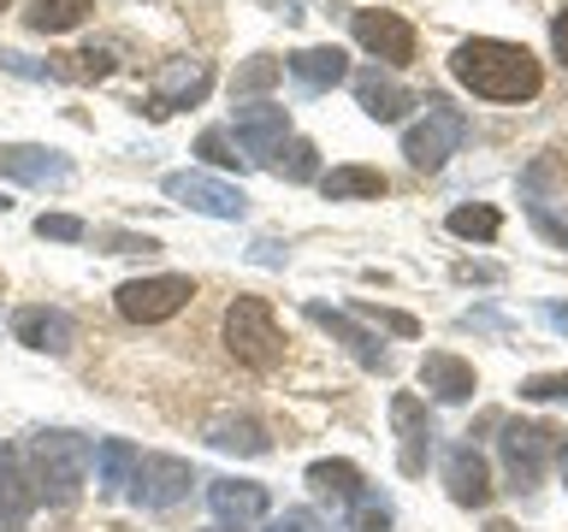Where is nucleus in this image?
Instances as JSON below:
<instances>
[{
  "label": "nucleus",
  "instance_id": "f257e3e1",
  "mask_svg": "<svg viewBox=\"0 0 568 532\" xmlns=\"http://www.w3.org/2000/svg\"><path fill=\"white\" fill-rule=\"evenodd\" d=\"M450 71L456 83H468L474 95L486 101H532L539 95V60L521 48V42H497V35H474L450 53Z\"/></svg>",
  "mask_w": 568,
  "mask_h": 532
},
{
  "label": "nucleus",
  "instance_id": "f03ea898",
  "mask_svg": "<svg viewBox=\"0 0 568 532\" xmlns=\"http://www.w3.org/2000/svg\"><path fill=\"white\" fill-rule=\"evenodd\" d=\"M89 461H95V450H89V438L78 432H36L30 438V468H36V497H48V503H78L83 485H89Z\"/></svg>",
  "mask_w": 568,
  "mask_h": 532
},
{
  "label": "nucleus",
  "instance_id": "7ed1b4c3",
  "mask_svg": "<svg viewBox=\"0 0 568 532\" xmlns=\"http://www.w3.org/2000/svg\"><path fill=\"white\" fill-rule=\"evenodd\" d=\"M225 349H231V361L248 367V372H273L284 361V331H278V319L261 296H237L225 308Z\"/></svg>",
  "mask_w": 568,
  "mask_h": 532
},
{
  "label": "nucleus",
  "instance_id": "20e7f679",
  "mask_svg": "<svg viewBox=\"0 0 568 532\" xmlns=\"http://www.w3.org/2000/svg\"><path fill=\"white\" fill-rule=\"evenodd\" d=\"M497 450H504V468H509V485L515 491H532L545 473V461L562 450V432L545 420H504V438H497Z\"/></svg>",
  "mask_w": 568,
  "mask_h": 532
},
{
  "label": "nucleus",
  "instance_id": "39448f33",
  "mask_svg": "<svg viewBox=\"0 0 568 532\" xmlns=\"http://www.w3.org/2000/svg\"><path fill=\"white\" fill-rule=\"evenodd\" d=\"M462 142H468V119H462L456 106H444V101H426V119L403 136V154H408L415 172H438Z\"/></svg>",
  "mask_w": 568,
  "mask_h": 532
},
{
  "label": "nucleus",
  "instance_id": "423d86ee",
  "mask_svg": "<svg viewBox=\"0 0 568 532\" xmlns=\"http://www.w3.org/2000/svg\"><path fill=\"white\" fill-rule=\"evenodd\" d=\"M190 296H195V284L184 273H160V278H131V284H119V314L124 319H136V326H160V319H172L178 308H190Z\"/></svg>",
  "mask_w": 568,
  "mask_h": 532
},
{
  "label": "nucleus",
  "instance_id": "0eeeda50",
  "mask_svg": "<svg viewBox=\"0 0 568 532\" xmlns=\"http://www.w3.org/2000/svg\"><path fill=\"white\" fill-rule=\"evenodd\" d=\"M160 190H166L178 207L207 213V219H243V213H248V195L237 184L207 177V172H166V184H160Z\"/></svg>",
  "mask_w": 568,
  "mask_h": 532
},
{
  "label": "nucleus",
  "instance_id": "6e6552de",
  "mask_svg": "<svg viewBox=\"0 0 568 532\" xmlns=\"http://www.w3.org/2000/svg\"><path fill=\"white\" fill-rule=\"evenodd\" d=\"M213 89V71H207V60H166L154 71V95H149V106L142 113L149 119H166V113H178V106H195Z\"/></svg>",
  "mask_w": 568,
  "mask_h": 532
},
{
  "label": "nucleus",
  "instance_id": "1a4fd4ad",
  "mask_svg": "<svg viewBox=\"0 0 568 532\" xmlns=\"http://www.w3.org/2000/svg\"><path fill=\"white\" fill-rule=\"evenodd\" d=\"M190 485H195V468L178 456H142L131 473V497L142 509H172L178 497H190Z\"/></svg>",
  "mask_w": 568,
  "mask_h": 532
},
{
  "label": "nucleus",
  "instance_id": "9d476101",
  "mask_svg": "<svg viewBox=\"0 0 568 532\" xmlns=\"http://www.w3.org/2000/svg\"><path fill=\"white\" fill-rule=\"evenodd\" d=\"M390 426H397V468L408 473V479H420L426 473V456H433V415H426V402L420 397H408V390H397L390 397Z\"/></svg>",
  "mask_w": 568,
  "mask_h": 532
},
{
  "label": "nucleus",
  "instance_id": "9b49d317",
  "mask_svg": "<svg viewBox=\"0 0 568 532\" xmlns=\"http://www.w3.org/2000/svg\"><path fill=\"white\" fill-rule=\"evenodd\" d=\"M284 136H291V119H284V106H273V101H248V106H237V149H243V160H255V166H273V154L284 149Z\"/></svg>",
  "mask_w": 568,
  "mask_h": 532
},
{
  "label": "nucleus",
  "instance_id": "f8f14e48",
  "mask_svg": "<svg viewBox=\"0 0 568 532\" xmlns=\"http://www.w3.org/2000/svg\"><path fill=\"white\" fill-rule=\"evenodd\" d=\"M12 337L24 349H42V355H65L78 344V319L65 308H48V301H30V308L12 314Z\"/></svg>",
  "mask_w": 568,
  "mask_h": 532
},
{
  "label": "nucleus",
  "instance_id": "ddd939ff",
  "mask_svg": "<svg viewBox=\"0 0 568 532\" xmlns=\"http://www.w3.org/2000/svg\"><path fill=\"white\" fill-rule=\"evenodd\" d=\"M355 42L367 53H379L385 65H408L415 60V24H408L403 12H355Z\"/></svg>",
  "mask_w": 568,
  "mask_h": 532
},
{
  "label": "nucleus",
  "instance_id": "4468645a",
  "mask_svg": "<svg viewBox=\"0 0 568 532\" xmlns=\"http://www.w3.org/2000/svg\"><path fill=\"white\" fill-rule=\"evenodd\" d=\"M444 485H450V503L486 509L491 503V468H486V456H479L474 443H456V450L444 456Z\"/></svg>",
  "mask_w": 568,
  "mask_h": 532
},
{
  "label": "nucleus",
  "instance_id": "2eb2a0df",
  "mask_svg": "<svg viewBox=\"0 0 568 532\" xmlns=\"http://www.w3.org/2000/svg\"><path fill=\"white\" fill-rule=\"evenodd\" d=\"M207 509L220 526H255L266 514V485H255V479H213L207 485Z\"/></svg>",
  "mask_w": 568,
  "mask_h": 532
},
{
  "label": "nucleus",
  "instance_id": "dca6fc26",
  "mask_svg": "<svg viewBox=\"0 0 568 532\" xmlns=\"http://www.w3.org/2000/svg\"><path fill=\"white\" fill-rule=\"evenodd\" d=\"M0 177H18V184H65L71 160L53 149H36V142H0Z\"/></svg>",
  "mask_w": 568,
  "mask_h": 532
},
{
  "label": "nucleus",
  "instance_id": "f3484780",
  "mask_svg": "<svg viewBox=\"0 0 568 532\" xmlns=\"http://www.w3.org/2000/svg\"><path fill=\"white\" fill-rule=\"evenodd\" d=\"M355 101H362V113L379 119V124H397L408 106H420L415 89H403L397 78H385V71H355Z\"/></svg>",
  "mask_w": 568,
  "mask_h": 532
},
{
  "label": "nucleus",
  "instance_id": "a211bd4d",
  "mask_svg": "<svg viewBox=\"0 0 568 532\" xmlns=\"http://www.w3.org/2000/svg\"><path fill=\"white\" fill-rule=\"evenodd\" d=\"M308 319H314V326H326V331H332L337 344H344V349H349L362 367H373V372H390V355L379 349V337H367V331L355 326V319H349L344 308H326V301H308Z\"/></svg>",
  "mask_w": 568,
  "mask_h": 532
},
{
  "label": "nucleus",
  "instance_id": "6ab92c4d",
  "mask_svg": "<svg viewBox=\"0 0 568 532\" xmlns=\"http://www.w3.org/2000/svg\"><path fill=\"white\" fill-rule=\"evenodd\" d=\"M420 385L433 390L438 402H468L474 390H479V379H474V367L462 361V355H450V349H433L420 361Z\"/></svg>",
  "mask_w": 568,
  "mask_h": 532
},
{
  "label": "nucleus",
  "instance_id": "aec40b11",
  "mask_svg": "<svg viewBox=\"0 0 568 532\" xmlns=\"http://www.w3.org/2000/svg\"><path fill=\"white\" fill-rule=\"evenodd\" d=\"M207 443H213V450H231V456H266V450H273L266 426L248 420V415H213L207 420Z\"/></svg>",
  "mask_w": 568,
  "mask_h": 532
},
{
  "label": "nucleus",
  "instance_id": "412c9836",
  "mask_svg": "<svg viewBox=\"0 0 568 532\" xmlns=\"http://www.w3.org/2000/svg\"><path fill=\"white\" fill-rule=\"evenodd\" d=\"M291 78L302 83V89H337L349 78V60H344V48H302V53H291Z\"/></svg>",
  "mask_w": 568,
  "mask_h": 532
},
{
  "label": "nucleus",
  "instance_id": "4be33fe9",
  "mask_svg": "<svg viewBox=\"0 0 568 532\" xmlns=\"http://www.w3.org/2000/svg\"><path fill=\"white\" fill-rule=\"evenodd\" d=\"M136 443H124V438H106L101 450H95V491L101 497H119V491H131V473H136Z\"/></svg>",
  "mask_w": 568,
  "mask_h": 532
},
{
  "label": "nucleus",
  "instance_id": "5701e85b",
  "mask_svg": "<svg viewBox=\"0 0 568 532\" xmlns=\"http://www.w3.org/2000/svg\"><path fill=\"white\" fill-rule=\"evenodd\" d=\"M320 195H326V202H362V195L379 202V195H385V172L379 166H332L326 177H320Z\"/></svg>",
  "mask_w": 568,
  "mask_h": 532
},
{
  "label": "nucleus",
  "instance_id": "b1692460",
  "mask_svg": "<svg viewBox=\"0 0 568 532\" xmlns=\"http://www.w3.org/2000/svg\"><path fill=\"white\" fill-rule=\"evenodd\" d=\"M308 485L320 497H332V503H355V497H362V468H355V461H314Z\"/></svg>",
  "mask_w": 568,
  "mask_h": 532
},
{
  "label": "nucleus",
  "instance_id": "393cba45",
  "mask_svg": "<svg viewBox=\"0 0 568 532\" xmlns=\"http://www.w3.org/2000/svg\"><path fill=\"white\" fill-rule=\"evenodd\" d=\"M83 18H89V0H30L24 24L42 30V35H65V30H78Z\"/></svg>",
  "mask_w": 568,
  "mask_h": 532
},
{
  "label": "nucleus",
  "instance_id": "a878e982",
  "mask_svg": "<svg viewBox=\"0 0 568 532\" xmlns=\"http://www.w3.org/2000/svg\"><path fill=\"white\" fill-rule=\"evenodd\" d=\"M113 53L106 48H83V53H60V60H48L53 78H71V83H101V78H113Z\"/></svg>",
  "mask_w": 568,
  "mask_h": 532
},
{
  "label": "nucleus",
  "instance_id": "bb28decb",
  "mask_svg": "<svg viewBox=\"0 0 568 532\" xmlns=\"http://www.w3.org/2000/svg\"><path fill=\"white\" fill-rule=\"evenodd\" d=\"M273 172L284 177V184H308V177H320V154L308 136H284V149L273 154Z\"/></svg>",
  "mask_w": 568,
  "mask_h": 532
},
{
  "label": "nucleus",
  "instance_id": "cd10ccee",
  "mask_svg": "<svg viewBox=\"0 0 568 532\" xmlns=\"http://www.w3.org/2000/svg\"><path fill=\"white\" fill-rule=\"evenodd\" d=\"M284 78V60H273V53H255V60H243L237 65V78H231V95H266V89H273Z\"/></svg>",
  "mask_w": 568,
  "mask_h": 532
},
{
  "label": "nucleus",
  "instance_id": "c85d7f7f",
  "mask_svg": "<svg viewBox=\"0 0 568 532\" xmlns=\"http://www.w3.org/2000/svg\"><path fill=\"white\" fill-rule=\"evenodd\" d=\"M450 231H456V237H468V243H491L497 231H504V213H497V207H456Z\"/></svg>",
  "mask_w": 568,
  "mask_h": 532
},
{
  "label": "nucleus",
  "instance_id": "c756f323",
  "mask_svg": "<svg viewBox=\"0 0 568 532\" xmlns=\"http://www.w3.org/2000/svg\"><path fill=\"white\" fill-rule=\"evenodd\" d=\"M349 521H355V532H390V503L379 491H362L349 503Z\"/></svg>",
  "mask_w": 568,
  "mask_h": 532
},
{
  "label": "nucleus",
  "instance_id": "7c9ffc66",
  "mask_svg": "<svg viewBox=\"0 0 568 532\" xmlns=\"http://www.w3.org/2000/svg\"><path fill=\"white\" fill-rule=\"evenodd\" d=\"M36 237H48V243H78V237H89V225L78 219V213H42V219H36Z\"/></svg>",
  "mask_w": 568,
  "mask_h": 532
},
{
  "label": "nucleus",
  "instance_id": "2f4dec72",
  "mask_svg": "<svg viewBox=\"0 0 568 532\" xmlns=\"http://www.w3.org/2000/svg\"><path fill=\"white\" fill-rule=\"evenodd\" d=\"M521 402H568V372H532L521 385Z\"/></svg>",
  "mask_w": 568,
  "mask_h": 532
},
{
  "label": "nucleus",
  "instance_id": "473e14b6",
  "mask_svg": "<svg viewBox=\"0 0 568 532\" xmlns=\"http://www.w3.org/2000/svg\"><path fill=\"white\" fill-rule=\"evenodd\" d=\"M195 154L213 160V166H243V149L231 142L225 131H202V142H195Z\"/></svg>",
  "mask_w": 568,
  "mask_h": 532
},
{
  "label": "nucleus",
  "instance_id": "72a5a7b5",
  "mask_svg": "<svg viewBox=\"0 0 568 532\" xmlns=\"http://www.w3.org/2000/svg\"><path fill=\"white\" fill-rule=\"evenodd\" d=\"M0 71H12V78H30V83H48V78H53L42 60H30V53H12V48H0Z\"/></svg>",
  "mask_w": 568,
  "mask_h": 532
},
{
  "label": "nucleus",
  "instance_id": "f704fd0d",
  "mask_svg": "<svg viewBox=\"0 0 568 532\" xmlns=\"http://www.w3.org/2000/svg\"><path fill=\"white\" fill-rule=\"evenodd\" d=\"M362 314L379 319V326L397 331V337H415V331H420V319H415V314H397V308H373V301H362Z\"/></svg>",
  "mask_w": 568,
  "mask_h": 532
},
{
  "label": "nucleus",
  "instance_id": "c9c22d12",
  "mask_svg": "<svg viewBox=\"0 0 568 532\" xmlns=\"http://www.w3.org/2000/svg\"><path fill=\"white\" fill-rule=\"evenodd\" d=\"M527 213H532V225H539L550 243H562V248H568V219H557V213H550L545 202H527Z\"/></svg>",
  "mask_w": 568,
  "mask_h": 532
},
{
  "label": "nucleus",
  "instance_id": "e433bc0d",
  "mask_svg": "<svg viewBox=\"0 0 568 532\" xmlns=\"http://www.w3.org/2000/svg\"><path fill=\"white\" fill-rule=\"evenodd\" d=\"M106 243H113V255H136V248H142V255H154V237H131V231H106Z\"/></svg>",
  "mask_w": 568,
  "mask_h": 532
},
{
  "label": "nucleus",
  "instance_id": "4c0bfd02",
  "mask_svg": "<svg viewBox=\"0 0 568 532\" xmlns=\"http://www.w3.org/2000/svg\"><path fill=\"white\" fill-rule=\"evenodd\" d=\"M273 532H320V521H314L308 509H284L278 521H273Z\"/></svg>",
  "mask_w": 568,
  "mask_h": 532
},
{
  "label": "nucleus",
  "instance_id": "58836bf2",
  "mask_svg": "<svg viewBox=\"0 0 568 532\" xmlns=\"http://www.w3.org/2000/svg\"><path fill=\"white\" fill-rule=\"evenodd\" d=\"M550 48H557V60L568 65V7H562L557 18H550Z\"/></svg>",
  "mask_w": 568,
  "mask_h": 532
},
{
  "label": "nucleus",
  "instance_id": "ea45409f",
  "mask_svg": "<svg viewBox=\"0 0 568 532\" xmlns=\"http://www.w3.org/2000/svg\"><path fill=\"white\" fill-rule=\"evenodd\" d=\"M255 260H266V266H278L284 255H278V243H255Z\"/></svg>",
  "mask_w": 568,
  "mask_h": 532
},
{
  "label": "nucleus",
  "instance_id": "a19ab883",
  "mask_svg": "<svg viewBox=\"0 0 568 532\" xmlns=\"http://www.w3.org/2000/svg\"><path fill=\"white\" fill-rule=\"evenodd\" d=\"M545 319H550V326H562V331H568V308H550Z\"/></svg>",
  "mask_w": 568,
  "mask_h": 532
},
{
  "label": "nucleus",
  "instance_id": "79ce46f5",
  "mask_svg": "<svg viewBox=\"0 0 568 532\" xmlns=\"http://www.w3.org/2000/svg\"><path fill=\"white\" fill-rule=\"evenodd\" d=\"M557 468H562V485H568V443H562V450H557Z\"/></svg>",
  "mask_w": 568,
  "mask_h": 532
},
{
  "label": "nucleus",
  "instance_id": "37998d69",
  "mask_svg": "<svg viewBox=\"0 0 568 532\" xmlns=\"http://www.w3.org/2000/svg\"><path fill=\"white\" fill-rule=\"evenodd\" d=\"M7 207H12V202H7V195H0V213H7Z\"/></svg>",
  "mask_w": 568,
  "mask_h": 532
},
{
  "label": "nucleus",
  "instance_id": "c03bdc74",
  "mask_svg": "<svg viewBox=\"0 0 568 532\" xmlns=\"http://www.w3.org/2000/svg\"><path fill=\"white\" fill-rule=\"evenodd\" d=\"M0 12H7V0H0Z\"/></svg>",
  "mask_w": 568,
  "mask_h": 532
}]
</instances>
